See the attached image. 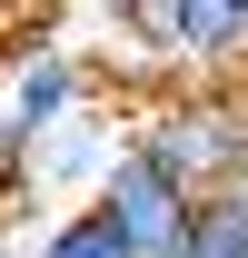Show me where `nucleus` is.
<instances>
[{
	"label": "nucleus",
	"mask_w": 248,
	"mask_h": 258,
	"mask_svg": "<svg viewBox=\"0 0 248 258\" xmlns=\"http://www.w3.org/2000/svg\"><path fill=\"white\" fill-rule=\"evenodd\" d=\"M129 139L199 199V189H218V179L248 169V90H159L129 119Z\"/></svg>",
	"instance_id": "f257e3e1"
},
{
	"label": "nucleus",
	"mask_w": 248,
	"mask_h": 258,
	"mask_svg": "<svg viewBox=\"0 0 248 258\" xmlns=\"http://www.w3.org/2000/svg\"><path fill=\"white\" fill-rule=\"evenodd\" d=\"M80 109H90V60H80L70 40L10 50V90H0V179H20V159H30L40 139H60Z\"/></svg>",
	"instance_id": "f03ea898"
},
{
	"label": "nucleus",
	"mask_w": 248,
	"mask_h": 258,
	"mask_svg": "<svg viewBox=\"0 0 248 258\" xmlns=\"http://www.w3.org/2000/svg\"><path fill=\"white\" fill-rule=\"evenodd\" d=\"M90 209L129 238V258H169V248H179V228H189V189L139 149V139H119V159H109V179H99Z\"/></svg>",
	"instance_id": "7ed1b4c3"
},
{
	"label": "nucleus",
	"mask_w": 248,
	"mask_h": 258,
	"mask_svg": "<svg viewBox=\"0 0 248 258\" xmlns=\"http://www.w3.org/2000/svg\"><path fill=\"white\" fill-rule=\"evenodd\" d=\"M119 139H129L119 119L80 109L60 139H40L30 159H20V189H50V199H70V209H90V199H99V179H109V159H119Z\"/></svg>",
	"instance_id": "20e7f679"
},
{
	"label": "nucleus",
	"mask_w": 248,
	"mask_h": 258,
	"mask_svg": "<svg viewBox=\"0 0 248 258\" xmlns=\"http://www.w3.org/2000/svg\"><path fill=\"white\" fill-rule=\"evenodd\" d=\"M169 258H248V169L189 199V228H179Z\"/></svg>",
	"instance_id": "39448f33"
},
{
	"label": "nucleus",
	"mask_w": 248,
	"mask_h": 258,
	"mask_svg": "<svg viewBox=\"0 0 248 258\" xmlns=\"http://www.w3.org/2000/svg\"><path fill=\"white\" fill-rule=\"evenodd\" d=\"M30 258H129V238L99 219V209H60V219H40Z\"/></svg>",
	"instance_id": "423d86ee"
}]
</instances>
